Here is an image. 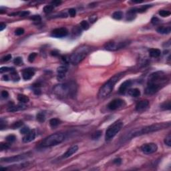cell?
Here are the masks:
<instances>
[{
	"label": "cell",
	"instance_id": "cell-42",
	"mask_svg": "<svg viewBox=\"0 0 171 171\" xmlns=\"http://www.w3.org/2000/svg\"><path fill=\"white\" fill-rule=\"evenodd\" d=\"M24 29L23 28H17L15 31V34L16 36H21L22 34H24Z\"/></svg>",
	"mask_w": 171,
	"mask_h": 171
},
{
	"label": "cell",
	"instance_id": "cell-1",
	"mask_svg": "<svg viewBox=\"0 0 171 171\" xmlns=\"http://www.w3.org/2000/svg\"><path fill=\"white\" fill-rule=\"evenodd\" d=\"M168 82L169 78L164 72L162 71L153 72L148 77L145 93L148 95H152L164 87Z\"/></svg>",
	"mask_w": 171,
	"mask_h": 171
},
{
	"label": "cell",
	"instance_id": "cell-44",
	"mask_svg": "<svg viewBox=\"0 0 171 171\" xmlns=\"http://www.w3.org/2000/svg\"><path fill=\"white\" fill-rule=\"evenodd\" d=\"M29 128H28V127H24V128H22L21 129V130H20V132H21V134H28L29 132Z\"/></svg>",
	"mask_w": 171,
	"mask_h": 171
},
{
	"label": "cell",
	"instance_id": "cell-35",
	"mask_svg": "<svg viewBox=\"0 0 171 171\" xmlns=\"http://www.w3.org/2000/svg\"><path fill=\"white\" fill-rule=\"evenodd\" d=\"M165 144L167 145L168 146H171V134H169V135L166 136L164 140Z\"/></svg>",
	"mask_w": 171,
	"mask_h": 171
},
{
	"label": "cell",
	"instance_id": "cell-21",
	"mask_svg": "<svg viewBox=\"0 0 171 171\" xmlns=\"http://www.w3.org/2000/svg\"><path fill=\"white\" fill-rule=\"evenodd\" d=\"M157 31L162 34H169L171 33V26H160L157 28Z\"/></svg>",
	"mask_w": 171,
	"mask_h": 171
},
{
	"label": "cell",
	"instance_id": "cell-23",
	"mask_svg": "<svg viewBox=\"0 0 171 171\" xmlns=\"http://www.w3.org/2000/svg\"><path fill=\"white\" fill-rule=\"evenodd\" d=\"M128 94L132 97H138L140 96V91L138 88H132L128 90Z\"/></svg>",
	"mask_w": 171,
	"mask_h": 171
},
{
	"label": "cell",
	"instance_id": "cell-28",
	"mask_svg": "<svg viewBox=\"0 0 171 171\" xmlns=\"http://www.w3.org/2000/svg\"><path fill=\"white\" fill-rule=\"evenodd\" d=\"M36 118H37V120L40 122H43L45 120V114L43 112H39L36 116Z\"/></svg>",
	"mask_w": 171,
	"mask_h": 171
},
{
	"label": "cell",
	"instance_id": "cell-41",
	"mask_svg": "<svg viewBox=\"0 0 171 171\" xmlns=\"http://www.w3.org/2000/svg\"><path fill=\"white\" fill-rule=\"evenodd\" d=\"M10 148V145L6 143H1L0 144V149L1 150H7Z\"/></svg>",
	"mask_w": 171,
	"mask_h": 171
},
{
	"label": "cell",
	"instance_id": "cell-45",
	"mask_svg": "<svg viewBox=\"0 0 171 171\" xmlns=\"http://www.w3.org/2000/svg\"><path fill=\"white\" fill-rule=\"evenodd\" d=\"M29 14H30V12H29V11H22V12H19V14H18V15L20 17H25V16H27V15H28Z\"/></svg>",
	"mask_w": 171,
	"mask_h": 171
},
{
	"label": "cell",
	"instance_id": "cell-40",
	"mask_svg": "<svg viewBox=\"0 0 171 171\" xmlns=\"http://www.w3.org/2000/svg\"><path fill=\"white\" fill-rule=\"evenodd\" d=\"M160 20L157 17H153L151 19V23L153 25H158V24H160Z\"/></svg>",
	"mask_w": 171,
	"mask_h": 171
},
{
	"label": "cell",
	"instance_id": "cell-51",
	"mask_svg": "<svg viewBox=\"0 0 171 171\" xmlns=\"http://www.w3.org/2000/svg\"><path fill=\"white\" fill-rule=\"evenodd\" d=\"M122 162V160L121 158H116V159L114 160V164H117V165H120L121 164Z\"/></svg>",
	"mask_w": 171,
	"mask_h": 171
},
{
	"label": "cell",
	"instance_id": "cell-29",
	"mask_svg": "<svg viewBox=\"0 0 171 171\" xmlns=\"http://www.w3.org/2000/svg\"><path fill=\"white\" fill-rule=\"evenodd\" d=\"M102 130H97L95 132H94L92 135V140H98V138H100V136H102Z\"/></svg>",
	"mask_w": 171,
	"mask_h": 171
},
{
	"label": "cell",
	"instance_id": "cell-46",
	"mask_svg": "<svg viewBox=\"0 0 171 171\" xmlns=\"http://www.w3.org/2000/svg\"><path fill=\"white\" fill-rule=\"evenodd\" d=\"M12 68H8V67H2L0 68V72L1 73H3V72H7V71H11Z\"/></svg>",
	"mask_w": 171,
	"mask_h": 171
},
{
	"label": "cell",
	"instance_id": "cell-38",
	"mask_svg": "<svg viewBox=\"0 0 171 171\" xmlns=\"http://www.w3.org/2000/svg\"><path fill=\"white\" fill-rule=\"evenodd\" d=\"M14 63L16 65H22L23 64V59L21 57H15L14 60Z\"/></svg>",
	"mask_w": 171,
	"mask_h": 171
},
{
	"label": "cell",
	"instance_id": "cell-34",
	"mask_svg": "<svg viewBox=\"0 0 171 171\" xmlns=\"http://www.w3.org/2000/svg\"><path fill=\"white\" fill-rule=\"evenodd\" d=\"M15 140H16V137H15V136L14 135V134H10V135L7 136V137H6L7 142H8L10 143L14 142L15 141Z\"/></svg>",
	"mask_w": 171,
	"mask_h": 171
},
{
	"label": "cell",
	"instance_id": "cell-4",
	"mask_svg": "<svg viewBox=\"0 0 171 171\" xmlns=\"http://www.w3.org/2000/svg\"><path fill=\"white\" fill-rule=\"evenodd\" d=\"M76 90V85L73 82L58 84L54 88V92L60 97L73 96Z\"/></svg>",
	"mask_w": 171,
	"mask_h": 171
},
{
	"label": "cell",
	"instance_id": "cell-39",
	"mask_svg": "<svg viewBox=\"0 0 171 171\" xmlns=\"http://www.w3.org/2000/svg\"><path fill=\"white\" fill-rule=\"evenodd\" d=\"M150 7H151V5H143L142 7H140V8H139V9H137V12H139V13H142V12H145L146 10H147L148 8H149Z\"/></svg>",
	"mask_w": 171,
	"mask_h": 171
},
{
	"label": "cell",
	"instance_id": "cell-49",
	"mask_svg": "<svg viewBox=\"0 0 171 171\" xmlns=\"http://www.w3.org/2000/svg\"><path fill=\"white\" fill-rule=\"evenodd\" d=\"M33 92L36 95H40L42 92H41V90L39 88V87H34V89H33Z\"/></svg>",
	"mask_w": 171,
	"mask_h": 171
},
{
	"label": "cell",
	"instance_id": "cell-36",
	"mask_svg": "<svg viewBox=\"0 0 171 171\" xmlns=\"http://www.w3.org/2000/svg\"><path fill=\"white\" fill-rule=\"evenodd\" d=\"M80 26L84 29H88L89 28V24H88V22L87 21L84 20L80 23Z\"/></svg>",
	"mask_w": 171,
	"mask_h": 171
},
{
	"label": "cell",
	"instance_id": "cell-19",
	"mask_svg": "<svg viewBox=\"0 0 171 171\" xmlns=\"http://www.w3.org/2000/svg\"><path fill=\"white\" fill-rule=\"evenodd\" d=\"M136 12H137V9H136V8H132V9L128 10L126 13V19L128 21L133 20L136 16Z\"/></svg>",
	"mask_w": 171,
	"mask_h": 171
},
{
	"label": "cell",
	"instance_id": "cell-37",
	"mask_svg": "<svg viewBox=\"0 0 171 171\" xmlns=\"http://www.w3.org/2000/svg\"><path fill=\"white\" fill-rule=\"evenodd\" d=\"M36 56H37V54L35 52L33 53H31V54H30L28 56V61L29 62H33V61H34V59H36Z\"/></svg>",
	"mask_w": 171,
	"mask_h": 171
},
{
	"label": "cell",
	"instance_id": "cell-53",
	"mask_svg": "<svg viewBox=\"0 0 171 171\" xmlns=\"http://www.w3.org/2000/svg\"><path fill=\"white\" fill-rule=\"evenodd\" d=\"M50 54H51L52 56H58V54H59V52H57V50H53V51H52V52H50Z\"/></svg>",
	"mask_w": 171,
	"mask_h": 171
},
{
	"label": "cell",
	"instance_id": "cell-16",
	"mask_svg": "<svg viewBox=\"0 0 171 171\" xmlns=\"http://www.w3.org/2000/svg\"><path fill=\"white\" fill-rule=\"evenodd\" d=\"M131 85H132V81L131 80H126L124 82L119 88L118 92L121 94H123L127 91L128 88L130 87Z\"/></svg>",
	"mask_w": 171,
	"mask_h": 171
},
{
	"label": "cell",
	"instance_id": "cell-47",
	"mask_svg": "<svg viewBox=\"0 0 171 171\" xmlns=\"http://www.w3.org/2000/svg\"><path fill=\"white\" fill-rule=\"evenodd\" d=\"M68 12H69L70 16H71V17L76 16V11L75 9H74V8H71V9H70V10H68Z\"/></svg>",
	"mask_w": 171,
	"mask_h": 171
},
{
	"label": "cell",
	"instance_id": "cell-48",
	"mask_svg": "<svg viewBox=\"0 0 171 171\" xmlns=\"http://www.w3.org/2000/svg\"><path fill=\"white\" fill-rule=\"evenodd\" d=\"M11 58H12V55L7 54L5 56H4V57H3L1 60H2L3 62H7V61H9Z\"/></svg>",
	"mask_w": 171,
	"mask_h": 171
},
{
	"label": "cell",
	"instance_id": "cell-32",
	"mask_svg": "<svg viewBox=\"0 0 171 171\" xmlns=\"http://www.w3.org/2000/svg\"><path fill=\"white\" fill-rule=\"evenodd\" d=\"M158 14L162 17H168L171 14V12L167 11V10H160Z\"/></svg>",
	"mask_w": 171,
	"mask_h": 171
},
{
	"label": "cell",
	"instance_id": "cell-2",
	"mask_svg": "<svg viewBox=\"0 0 171 171\" xmlns=\"http://www.w3.org/2000/svg\"><path fill=\"white\" fill-rule=\"evenodd\" d=\"M170 125H171V124L169 122H168V123H158L152 124V125H150V126H144L143 128L135 129V130L131 131L130 132L128 133V136L126 137V139L128 140V139L134 138V137L146 134L160 130H162V129H164V128L169 127V126H170Z\"/></svg>",
	"mask_w": 171,
	"mask_h": 171
},
{
	"label": "cell",
	"instance_id": "cell-8",
	"mask_svg": "<svg viewBox=\"0 0 171 171\" xmlns=\"http://www.w3.org/2000/svg\"><path fill=\"white\" fill-rule=\"evenodd\" d=\"M129 43H130L129 41L128 40L119 42H109L106 43V44L104 45V48L105 50H108V51H116V50L125 48Z\"/></svg>",
	"mask_w": 171,
	"mask_h": 171
},
{
	"label": "cell",
	"instance_id": "cell-5",
	"mask_svg": "<svg viewBox=\"0 0 171 171\" xmlns=\"http://www.w3.org/2000/svg\"><path fill=\"white\" fill-rule=\"evenodd\" d=\"M90 47L88 45L81 46L70 56L69 62L73 65L80 64L88 56L89 52H90Z\"/></svg>",
	"mask_w": 171,
	"mask_h": 171
},
{
	"label": "cell",
	"instance_id": "cell-54",
	"mask_svg": "<svg viewBox=\"0 0 171 171\" xmlns=\"http://www.w3.org/2000/svg\"><path fill=\"white\" fill-rule=\"evenodd\" d=\"M5 28H6V25L1 22V23L0 24V31H3Z\"/></svg>",
	"mask_w": 171,
	"mask_h": 171
},
{
	"label": "cell",
	"instance_id": "cell-50",
	"mask_svg": "<svg viewBox=\"0 0 171 171\" xmlns=\"http://www.w3.org/2000/svg\"><path fill=\"white\" fill-rule=\"evenodd\" d=\"M1 96H2V98H7L8 96H9V93H8L7 91L3 90L2 92H1Z\"/></svg>",
	"mask_w": 171,
	"mask_h": 171
},
{
	"label": "cell",
	"instance_id": "cell-13",
	"mask_svg": "<svg viewBox=\"0 0 171 171\" xmlns=\"http://www.w3.org/2000/svg\"><path fill=\"white\" fill-rule=\"evenodd\" d=\"M149 105V102L148 100H141L139 102H138L136 105V110L138 112H142L144 110L146 109Z\"/></svg>",
	"mask_w": 171,
	"mask_h": 171
},
{
	"label": "cell",
	"instance_id": "cell-30",
	"mask_svg": "<svg viewBox=\"0 0 171 171\" xmlns=\"http://www.w3.org/2000/svg\"><path fill=\"white\" fill-rule=\"evenodd\" d=\"M161 108L164 110H171V102H165L161 105Z\"/></svg>",
	"mask_w": 171,
	"mask_h": 171
},
{
	"label": "cell",
	"instance_id": "cell-17",
	"mask_svg": "<svg viewBox=\"0 0 171 171\" xmlns=\"http://www.w3.org/2000/svg\"><path fill=\"white\" fill-rule=\"evenodd\" d=\"M78 150V146L77 145L73 146H71V148H70L66 152L64 153V155L62 156V157H63L64 158H69L70 157H71L72 155H74V153H76Z\"/></svg>",
	"mask_w": 171,
	"mask_h": 171
},
{
	"label": "cell",
	"instance_id": "cell-15",
	"mask_svg": "<svg viewBox=\"0 0 171 171\" xmlns=\"http://www.w3.org/2000/svg\"><path fill=\"white\" fill-rule=\"evenodd\" d=\"M35 74V71L33 69L31 68H27V69H24L22 72V76L23 78L25 80H28L34 76Z\"/></svg>",
	"mask_w": 171,
	"mask_h": 171
},
{
	"label": "cell",
	"instance_id": "cell-26",
	"mask_svg": "<svg viewBox=\"0 0 171 171\" xmlns=\"http://www.w3.org/2000/svg\"><path fill=\"white\" fill-rule=\"evenodd\" d=\"M123 17V13L121 11H117V12H115L112 14V17L114 19H116V20H120Z\"/></svg>",
	"mask_w": 171,
	"mask_h": 171
},
{
	"label": "cell",
	"instance_id": "cell-20",
	"mask_svg": "<svg viewBox=\"0 0 171 171\" xmlns=\"http://www.w3.org/2000/svg\"><path fill=\"white\" fill-rule=\"evenodd\" d=\"M148 53L150 57H158L161 54V51L157 48H151L148 50Z\"/></svg>",
	"mask_w": 171,
	"mask_h": 171
},
{
	"label": "cell",
	"instance_id": "cell-3",
	"mask_svg": "<svg viewBox=\"0 0 171 171\" xmlns=\"http://www.w3.org/2000/svg\"><path fill=\"white\" fill-rule=\"evenodd\" d=\"M124 76V72H120V73H118V74L114 75L113 77H112L111 78L107 81L101 87L100 90H99V92H98V98L104 99L105 98H106L107 96H108L110 94V93L112 92V90H113L116 84Z\"/></svg>",
	"mask_w": 171,
	"mask_h": 171
},
{
	"label": "cell",
	"instance_id": "cell-12",
	"mask_svg": "<svg viewBox=\"0 0 171 171\" xmlns=\"http://www.w3.org/2000/svg\"><path fill=\"white\" fill-rule=\"evenodd\" d=\"M68 30L65 28H59L54 29L52 31L51 36L54 38H64L68 36Z\"/></svg>",
	"mask_w": 171,
	"mask_h": 171
},
{
	"label": "cell",
	"instance_id": "cell-31",
	"mask_svg": "<svg viewBox=\"0 0 171 171\" xmlns=\"http://www.w3.org/2000/svg\"><path fill=\"white\" fill-rule=\"evenodd\" d=\"M54 8V7L52 5H45V7H43V12H45V14H49L50 12H52Z\"/></svg>",
	"mask_w": 171,
	"mask_h": 171
},
{
	"label": "cell",
	"instance_id": "cell-7",
	"mask_svg": "<svg viewBox=\"0 0 171 171\" xmlns=\"http://www.w3.org/2000/svg\"><path fill=\"white\" fill-rule=\"evenodd\" d=\"M123 125V122L120 120H118L111 124L106 132V135H105L106 140L109 141V140H112V138L120 132Z\"/></svg>",
	"mask_w": 171,
	"mask_h": 171
},
{
	"label": "cell",
	"instance_id": "cell-33",
	"mask_svg": "<svg viewBox=\"0 0 171 171\" xmlns=\"http://www.w3.org/2000/svg\"><path fill=\"white\" fill-rule=\"evenodd\" d=\"M23 124H24L23 123V122L21 121V120H19V121H17L12 124V128H13V129H16V128H20V127L23 125Z\"/></svg>",
	"mask_w": 171,
	"mask_h": 171
},
{
	"label": "cell",
	"instance_id": "cell-22",
	"mask_svg": "<svg viewBox=\"0 0 171 171\" xmlns=\"http://www.w3.org/2000/svg\"><path fill=\"white\" fill-rule=\"evenodd\" d=\"M25 108V106L23 104H18L16 106H11L8 108L9 112H17L19 110H24Z\"/></svg>",
	"mask_w": 171,
	"mask_h": 171
},
{
	"label": "cell",
	"instance_id": "cell-43",
	"mask_svg": "<svg viewBox=\"0 0 171 171\" xmlns=\"http://www.w3.org/2000/svg\"><path fill=\"white\" fill-rule=\"evenodd\" d=\"M31 19L35 21H40L42 18H41L40 15H34L32 17H31Z\"/></svg>",
	"mask_w": 171,
	"mask_h": 171
},
{
	"label": "cell",
	"instance_id": "cell-27",
	"mask_svg": "<svg viewBox=\"0 0 171 171\" xmlns=\"http://www.w3.org/2000/svg\"><path fill=\"white\" fill-rule=\"evenodd\" d=\"M60 122H60L59 119L52 118L50 120V125L51 127L54 128V127H56V126H58L59 124H60Z\"/></svg>",
	"mask_w": 171,
	"mask_h": 171
},
{
	"label": "cell",
	"instance_id": "cell-9",
	"mask_svg": "<svg viewBox=\"0 0 171 171\" xmlns=\"http://www.w3.org/2000/svg\"><path fill=\"white\" fill-rule=\"evenodd\" d=\"M141 151L146 155H150L157 152L158 150V146L155 143H147L143 144L140 147Z\"/></svg>",
	"mask_w": 171,
	"mask_h": 171
},
{
	"label": "cell",
	"instance_id": "cell-14",
	"mask_svg": "<svg viewBox=\"0 0 171 171\" xmlns=\"http://www.w3.org/2000/svg\"><path fill=\"white\" fill-rule=\"evenodd\" d=\"M36 135V131L34 130H30L28 133L25 134V136L23 138V142L25 143L30 142L33 141V140L35 139Z\"/></svg>",
	"mask_w": 171,
	"mask_h": 171
},
{
	"label": "cell",
	"instance_id": "cell-6",
	"mask_svg": "<svg viewBox=\"0 0 171 171\" xmlns=\"http://www.w3.org/2000/svg\"><path fill=\"white\" fill-rule=\"evenodd\" d=\"M65 136L62 133H55L51 134L43 140L41 146L43 147L54 146L62 143L64 140Z\"/></svg>",
	"mask_w": 171,
	"mask_h": 171
},
{
	"label": "cell",
	"instance_id": "cell-55",
	"mask_svg": "<svg viewBox=\"0 0 171 171\" xmlns=\"http://www.w3.org/2000/svg\"><path fill=\"white\" fill-rule=\"evenodd\" d=\"M2 79L3 80H4L5 81H8L9 80V77H8L7 75H4V76H3Z\"/></svg>",
	"mask_w": 171,
	"mask_h": 171
},
{
	"label": "cell",
	"instance_id": "cell-18",
	"mask_svg": "<svg viewBox=\"0 0 171 171\" xmlns=\"http://www.w3.org/2000/svg\"><path fill=\"white\" fill-rule=\"evenodd\" d=\"M57 79L61 80L65 78L66 74L68 71V68L66 66H59L57 68Z\"/></svg>",
	"mask_w": 171,
	"mask_h": 171
},
{
	"label": "cell",
	"instance_id": "cell-24",
	"mask_svg": "<svg viewBox=\"0 0 171 171\" xmlns=\"http://www.w3.org/2000/svg\"><path fill=\"white\" fill-rule=\"evenodd\" d=\"M17 100L21 103H27L29 101V98L24 94H19L17 96Z\"/></svg>",
	"mask_w": 171,
	"mask_h": 171
},
{
	"label": "cell",
	"instance_id": "cell-25",
	"mask_svg": "<svg viewBox=\"0 0 171 171\" xmlns=\"http://www.w3.org/2000/svg\"><path fill=\"white\" fill-rule=\"evenodd\" d=\"M10 72H11V76H12V78L13 80L15 81V82L19 80V75L17 73V71L15 70L14 68H12Z\"/></svg>",
	"mask_w": 171,
	"mask_h": 171
},
{
	"label": "cell",
	"instance_id": "cell-52",
	"mask_svg": "<svg viewBox=\"0 0 171 171\" xmlns=\"http://www.w3.org/2000/svg\"><path fill=\"white\" fill-rule=\"evenodd\" d=\"M61 3H62V1H54L52 2V5L54 7V6H58Z\"/></svg>",
	"mask_w": 171,
	"mask_h": 171
},
{
	"label": "cell",
	"instance_id": "cell-11",
	"mask_svg": "<svg viewBox=\"0 0 171 171\" xmlns=\"http://www.w3.org/2000/svg\"><path fill=\"white\" fill-rule=\"evenodd\" d=\"M124 105H125L124 100L120 99V98H117V99L112 100L108 104V108L110 110H116L119 109L121 107L124 106Z\"/></svg>",
	"mask_w": 171,
	"mask_h": 171
},
{
	"label": "cell",
	"instance_id": "cell-10",
	"mask_svg": "<svg viewBox=\"0 0 171 171\" xmlns=\"http://www.w3.org/2000/svg\"><path fill=\"white\" fill-rule=\"evenodd\" d=\"M29 157L28 153L26 154H22V155H15L14 157H7V158H3L1 159V162H19L21 160L26 159L27 158Z\"/></svg>",
	"mask_w": 171,
	"mask_h": 171
}]
</instances>
